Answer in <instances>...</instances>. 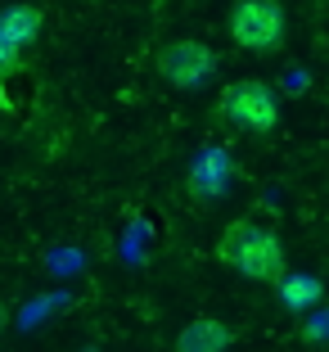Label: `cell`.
<instances>
[{"label":"cell","instance_id":"6da1fadb","mask_svg":"<svg viewBox=\"0 0 329 352\" xmlns=\"http://www.w3.org/2000/svg\"><path fill=\"white\" fill-rule=\"evenodd\" d=\"M216 258L226 262L230 271H239L244 280H258V285H280L288 276L284 262V244L271 226H258V221H230L216 239Z\"/></svg>","mask_w":329,"mask_h":352},{"label":"cell","instance_id":"7a4b0ae2","mask_svg":"<svg viewBox=\"0 0 329 352\" xmlns=\"http://www.w3.org/2000/svg\"><path fill=\"white\" fill-rule=\"evenodd\" d=\"M216 118L239 126V131L271 135L280 126V95L271 91V82H262V77H239V82L221 86V95H216Z\"/></svg>","mask_w":329,"mask_h":352},{"label":"cell","instance_id":"ba28073f","mask_svg":"<svg viewBox=\"0 0 329 352\" xmlns=\"http://www.w3.org/2000/svg\"><path fill=\"white\" fill-rule=\"evenodd\" d=\"M19 68H23V50L0 36V77H5V73H19Z\"/></svg>","mask_w":329,"mask_h":352},{"label":"cell","instance_id":"8992f818","mask_svg":"<svg viewBox=\"0 0 329 352\" xmlns=\"http://www.w3.org/2000/svg\"><path fill=\"white\" fill-rule=\"evenodd\" d=\"M275 298H280V307H288V311H307V307H316V302L325 298V285H320L316 276L288 271V276L275 285Z\"/></svg>","mask_w":329,"mask_h":352},{"label":"cell","instance_id":"277c9868","mask_svg":"<svg viewBox=\"0 0 329 352\" xmlns=\"http://www.w3.org/2000/svg\"><path fill=\"white\" fill-rule=\"evenodd\" d=\"M154 68H158V77H163L167 86H176V91H198L216 68V50L203 45V41H194V36H176V41H167L163 50H158Z\"/></svg>","mask_w":329,"mask_h":352},{"label":"cell","instance_id":"3957f363","mask_svg":"<svg viewBox=\"0 0 329 352\" xmlns=\"http://www.w3.org/2000/svg\"><path fill=\"white\" fill-rule=\"evenodd\" d=\"M226 32L239 50H253V54H271L284 45V32H288V14L280 0H235L226 14Z\"/></svg>","mask_w":329,"mask_h":352},{"label":"cell","instance_id":"5b68a950","mask_svg":"<svg viewBox=\"0 0 329 352\" xmlns=\"http://www.w3.org/2000/svg\"><path fill=\"white\" fill-rule=\"evenodd\" d=\"M235 348V330L221 316H194L176 330V352H230Z\"/></svg>","mask_w":329,"mask_h":352},{"label":"cell","instance_id":"9c48e42d","mask_svg":"<svg viewBox=\"0 0 329 352\" xmlns=\"http://www.w3.org/2000/svg\"><path fill=\"white\" fill-rule=\"evenodd\" d=\"M5 321H10V307H5V302H0V330H5Z\"/></svg>","mask_w":329,"mask_h":352},{"label":"cell","instance_id":"52a82bcc","mask_svg":"<svg viewBox=\"0 0 329 352\" xmlns=\"http://www.w3.org/2000/svg\"><path fill=\"white\" fill-rule=\"evenodd\" d=\"M36 32H41V10H32V5H10V10H0V36L19 50H27L36 41Z\"/></svg>","mask_w":329,"mask_h":352}]
</instances>
